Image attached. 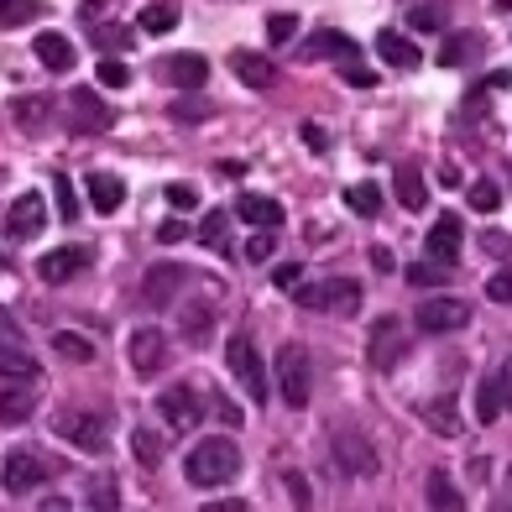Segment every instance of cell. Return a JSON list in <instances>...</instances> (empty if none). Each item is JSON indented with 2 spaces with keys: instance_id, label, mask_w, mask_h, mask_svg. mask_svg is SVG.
<instances>
[{
  "instance_id": "obj_1",
  "label": "cell",
  "mask_w": 512,
  "mask_h": 512,
  "mask_svg": "<svg viewBox=\"0 0 512 512\" xmlns=\"http://www.w3.org/2000/svg\"><path fill=\"white\" fill-rule=\"evenodd\" d=\"M183 476H189L194 486H230L241 476V450H236V439H225V434H209L199 439V445L189 450V460H183Z\"/></svg>"
},
{
  "instance_id": "obj_2",
  "label": "cell",
  "mask_w": 512,
  "mask_h": 512,
  "mask_svg": "<svg viewBox=\"0 0 512 512\" xmlns=\"http://www.w3.org/2000/svg\"><path fill=\"white\" fill-rule=\"evenodd\" d=\"M330 455H335V471H345V476H377V465H382V455H377V445L356 429V424H335L330 429Z\"/></svg>"
},
{
  "instance_id": "obj_3",
  "label": "cell",
  "mask_w": 512,
  "mask_h": 512,
  "mask_svg": "<svg viewBox=\"0 0 512 512\" xmlns=\"http://www.w3.org/2000/svg\"><path fill=\"white\" fill-rule=\"evenodd\" d=\"M272 382H277V392H283L288 408H304L309 403V351H304V345H283V351H277Z\"/></svg>"
},
{
  "instance_id": "obj_4",
  "label": "cell",
  "mask_w": 512,
  "mask_h": 512,
  "mask_svg": "<svg viewBox=\"0 0 512 512\" xmlns=\"http://www.w3.org/2000/svg\"><path fill=\"white\" fill-rule=\"evenodd\" d=\"M225 366H230V377L241 382L246 398H256V403L267 398V366H262V356H256L251 335H230V345H225Z\"/></svg>"
},
{
  "instance_id": "obj_5",
  "label": "cell",
  "mask_w": 512,
  "mask_h": 512,
  "mask_svg": "<svg viewBox=\"0 0 512 512\" xmlns=\"http://www.w3.org/2000/svg\"><path fill=\"white\" fill-rule=\"evenodd\" d=\"M298 304L304 309H335L340 319H356L361 314V283L356 277H330L319 288H298Z\"/></svg>"
},
{
  "instance_id": "obj_6",
  "label": "cell",
  "mask_w": 512,
  "mask_h": 512,
  "mask_svg": "<svg viewBox=\"0 0 512 512\" xmlns=\"http://www.w3.org/2000/svg\"><path fill=\"white\" fill-rule=\"evenodd\" d=\"M53 471H58L53 460H42V455H32V450H11L6 465H0V486H6L11 497H27V492H37V486L48 481Z\"/></svg>"
},
{
  "instance_id": "obj_7",
  "label": "cell",
  "mask_w": 512,
  "mask_h": 512,
  "mask_svg": "<svg viewBox=\"0 0 512 512\" xmlns=\"http://www.w3.org/2000/svg\"><path fill=\"white\" fill-rule=\"evenodd\" d=\"M413 319H418L424 335H450V330H465V324H471V309H465V298H424Z\"/></svg>"
},
{
  "instance_id": "obj_8",
  "label": "cell",
  "mask_w": 512,
  "mask_h": 512,
  "mask_svg": "<svg viewBox=\"0 0 512 512\" xmlns=\"http://www.w3.org/2000/svg\"><path fill=\"white\" fill-rule=\"evenodd\" d=\"M126 361H131V371H142V377H157L162 366H168V335L162 330H131V340H126Z\"/></svg>"
},
{
  "instance_id": "obj_9",
  "label": "cell",
  "mask_w": 512,
  "mask_h": 512,
  "mask_svg": "<svg viewBox=\"0 0 512 512\" xmlns=\"http://www.w3.org/2000/svg\"><path fill=\"white\" fill-rule=\"evenodd\" d=\"M58 434H63L74 450H84V455H105V424H100L95 413H84V408H68V413L58 418Z\"/></svg>"
},
{
  "instance_id": "obj_10",
  "label": "cell",
  "mask_w": 512,
  "mask_h": 512,
  "mask_svg": "<svg viewBox=\"0 0 512 512\" xmlns=\"http://www.w3.org/2000/svg\"><path fill=\"white\" fill-rule=\"evenodd\" d=\"M178 335L189 345L215 340V298H183L178 304Z\"/></svg>"
},
{
  "instance_id": "obj_11",
  "label": "cell",
  "mask_w": 512,
  "mask_h": 512,
  "mask_svg": "<svg viewBox=\"0 0 512 512\" xmlns=\"http://www.w3.org/2000/svg\"><path fill=\"white\" fill-rule=\"evenodd\" d=\"M460 241H465V225H460V215H439V220L429 225V236H424V251L434 256L439 267H455Z\"/></svg>"
},
{
  "instance_id": "obj_12",
  "label": "cell",
  "mask_w": 512,
  "mask_h": 512,
  "mask_svg": "<svg viewBox=\"0 0 512 512\" xmlns=\"http://www.w3.org/2000/svg\"><path fill=\"white\" fill-rule=\"evenodd\" d=\"M183 277H189V272H183L178 262H157L147 272V283H142V304L147 309H168L173 298H178V288H183Z\"/></svg>"
},
{
  "instance_id": "obj_13",
  "label": "cell",
  "mask_w": 512,
  "mask_h": 512,
  "mask_svg": "<svg viewBox=\"0 0 512 512\" xmlns=\"http://www.w3.org/2000/svg\"><path fill=\"white\" fill-rule=\"evenodd\" d=\"M95 256H89V246H58V251H48L37 262V272H42V283H68V277H79Z\"/></svg>"
},
{
  "instance_id": "obj_14",
  "label": "cell",
  "mask_w": 512,
  "mask_h": 512,
  "mask_svg": "<svg viewBox=\"0 0 512 512\" xmlns=\"http://www.w3.org/2000/svg\"><path fill=\"white\" fill-rule=\"evenodd\" d=\"M157 413L173 424V434H189L199 424V398H194V387H168L157 398Z\"/></svg>"
},
{
  "instance_id": "obj_15",
  "label": "cell",
  "mask_w": 512,
  "mask_h": 512,
  "mask_svg": "<svg viewBox=\"0 0 512 512\" xmlns=\"http://www.w3.org/2000/svg\"><path fill=\"white\" fill-rule=\"evenodd\" d=\"M37 63L48 68V74H74V63H79V53H74V42H68L63 32H42L37 42Z\"/></svg>"
},
{
  "instance_id": "obj_16",
  "label": "cell",
  "mask_w": 512,
  "mask_h": 512,
  "mask_svg": "<svg viewBox=\"0 0 512 512\" xmlns=\"http://www.w3.org/2000/svg\"><path fill=\"white\" fill-rule=\"evenodd\" d=\"M42 225H48V204H42V194H16V204H11V236L32 241Z\"/></svg>"
},
{
  "instance_id": "obj_17",
  "label": "cell",
  "mask_w": 512,
  "mask_h": 512,
  "mask_svg": "<svg viewBox=\"0 0 512 512\" xmlns=\"http://www.w3.org/2000/svg\"><path fill=\"white\" fill-rule=\"evenodd\" d=\"M507 408H512V387H507L502 377L476 382V424H497Z\"/></svg>"
},
{
  "instance_id": "obj_18",
  "label": "cell",
  "mask_w": 512,
  "mask_h": 512,
  "mask_svg": "<svg viewBox=\"0 0 512 512\" xmlns=\"http://www.w3.org/2000/svg\"><path fill=\"white\" fill-rule=\"evenodd\" d=\"M236 215L246 225H256V230H277V225H283V204L267 199V194H241L236 199Z\"/></svg>"
},
{
  "instance_id": "obj_19",
  "label": "cell",
  "mask_w": 512,
  "mask_h": 512,
  "mask_svg": "<svg viewBox=\"0 0 512 512\" xmlns=\"http://www.w3.org/2000/svg\"><path fill=\"white\" fill-rule=\"evenodd\" d=\"M168 79H173V89H183V95H199V89L209 84V63L199 53H178L168 63Z\"/></svg>"
},
{
  "instance_id": "obj_20",
  "label": "cell",
  "mask_w": 512,
  "mask_h": 512,
  "mask_svg": "<svg viewBox=\"0 0 512 512\" xmlns=\"http://www.w3.org/2000/svg\"><path fill=\"white\" fill-rule=\"evenodd\" d=\"M126 199V183L115 173H89V204H95V215H115Z\"/></svg>"
},
{
  "instance_id": "obj_21",
  "label": "cell",
  "mask_w": 512,
  "mask_h": 512,
  "mask_svg": "<svg viewBox=\"0 0 512 512\" xmlns=\"http://www.w3.org/2000/svg\"><path fill=\"white\" fill-rule=\"evenodd\" d=\"M110 121L115 115H110L105 100H95L89 89H74V131H105Z\"/></svg>"
},
{
  "instance_id": "obj_22",
  "label": "cell",
  "mask_w": 512,
  "mask_h": 512,
  "mask_svg": "<svg viewBox=\"0 0 512 512\" xmlns=\"http://www.w3.org/2000/svg\"><path fill=\"white\" fill-rule=\"evenodd\" d=\"M230 68H236V79L246 89H272L277 84V68L267 58H256V53H230Z\"/></svg>"
},
{
  "instance_id": "obj_23",
  "label": "cell",
  "mask_w": 512,
  "mask_h": 512,
  "mask_svg": "<svg viewBox=\"0 0 512 512\" xmlns=\"http://www.w3.org/2000/svg\"><path fill=\"white\" fill-rule=\"evenodd\" d=\"M424 492H429V507L434 512H465V497H460V486L450 481V471H429V481H424Z\"/></svg>"
},
{
  "instance_id": "obj_24",
  "label": "cell",
  "mask_w": 512,
  "mask_h": 512,
  "mask_svg": "<svg viewBox=\"0 0 512 512\" xmlns=\"http://www.w3.org/2000/svg\"><path fill=\"white\" fill-rule=\"evenodd\" d=\"M304 58H309V63H324V58H345V63H351V58H356V42L345 37V32H314L309 48H304Z\"/></svg>"
},
{
  "instance_id": "obj_25",
  "label": "cell",
  "mask_w": 512,
  "mask_h": 512,
  "mask_svg": "<svg viewBox=\"0 0 512 512\" xmlns=\"http://www.w3.org/2000/svg\"><path fill=\"white\" fill-rule=\"evenodd\" d=\"M392 189H398V204L413 209V215L429 204V183H424V173H418V168H398V173H392Z\"/></svg>"
},
{
  "instance_id": "obj_26",
  "label": "cell",
  "mask_w": 512,
  "mask_h": 512,
  "mask_svg": "<svg viewBox=\"0 0 512 512\" xmlns=\"http://www.w3.org/2000/svg\"><path fill=\"white\" fill-rule=\"evenodd\" d=\"M481 48H486V37H481V32H455V37H445V53H439V63H445V68L476 63Z\"/></svg>"
},
{
  "instance_id": "obj_27",
  "label": "cell",
  "mask_w": 512,
  "mask_h": 512,
  "mask_svg": "<svg viewBox=\"0 0 512 512\" xmlns=\"http://www.w3.org/2000/svg\"><path fill=\"white\" fill-rule=\"evenodd\" d=\"M377 53H382V63L403 68V74H408V68H418V58H424V53H418L403 32H382V37H377Z\"/></svg>"
},
{
  "instance_id": "obj_28",
  "label": "cell",
  "mask_w": 512,
  "mask_h": 512,
  "mask_svg": "<svg viewBox=\"0 0 512 512\" xmlns=\"http://www.w3.org/2000/svg\"><path fill=\"white\" fill-rule=\"evenodd\" d=\"M424 424H429L439 439H455V434H460V408H455V398H434V403H424Z\"/></svg>"
},
{
  "instance_id": "obj_29",
  "label": "cell",
  "mask_w": 512,
  "mask_h": 512,
  "mask_svg": "<svg viewBox=\"0 0 512 512\" xmlns=\"http://www.w3.org/2000/svg\"><path fill=\"white\" fill-rule=\"evenodd\" d=\"M84 497H89V512H121V486H115V476H110V471L89 476Z\"/></svg>"
},
{
  "instance_id": "obj_30",
  "label": "cell",
  "mask_w": 512,
  "mask_h": 512,
  "mask_svg": "<svg viewBox=\"0 0 512 512\" xmlns=\"http://www.w3.org/2000/svg\"><path fill=\"white\" fill-rule=\"evenodd\" d=\"M403 356V345H398V319H382L377 330H371V361L377 366H392Z\"/></svg>"
},
{
  "instance_id": "obj_31",
  "label": "cell",
  "mask_w": 512,
  "mask_h": 512,
  "mask_svg": "<svg viewBox=\"0 0 512 512\" xmlns=\"http://www.w3.org/2000/svg\"><path fill=\"white\" fill-rule=\"evenodd\" d=\"M131 455H136V465L157 471L162 455H168V445H162V434H157V429H131Z\"/></svg>"
},
{
  "instance_id": "obj_32",
  "label": "cell",
  "mask_w": 512,
  "mask_h": 512,
  "mask_svg": "<svg viewBox=\"0 0 512 512\" xmlns=\"http://www.w3.org/2000/svg\"><path fill=\"white\" fill-rule=\"evenodd\" d=\"M53 351L63 361H74V366H89V361H95V340H84L79 330H58L53 335Z\"/></svg>"
},
{
  "instance_id": "obj_33",
  "label": "cell",
  "mask_w": 512,
  "mask_h": 512,
  "mask_svg": "<svg viewBox=\"0 0 512 512\" xmlns=\"http://www.w3.org/2000/svg\"><path fill=\"white\" fill-rule=\"evenodd\" d=\"M48 11L42 0H0V27L6 32H16V27H32V21Z\"/></svg>"
},
{
  "instance_id": "obj_34",
  "label": "cell",
  "mask_w": 512,
  "mask_h": 512,
  "mask_svg": "<svg viewBox=\"0 0 512 512\" xmlns=\"http://www.w3.org/2000/svg\"><path fill=\"white\" fill-rule=\"evenodd\" d=\"M37 408V398L27 387H11V392H0V424H27Z\"/></svg>"
},
{
  "instance_id": "obj_35",
  "label": "cell",
  "mask_w": 512,
  "mask_h": 512,
  "mask_svg": "<svg viewBox=\"0 0 512 512\" xmlns=\"http://www.w3.org/2000/svg\"><path fill=\"white\" fill-rule=\"evenodd\" d=\"M345 204L371 220V215H382V189H377V183H351V189H345Z\"/></svg>"
},
{
  "instance_id": "obj_36",
  "label": "cell",
  "mask_w": 512,
  "mask_h": 512,
  "mask_svg": "<svg viewBox=\"0 0 512 512\" xmlns=\"http://www.w3.org/2000/svg\"><path fill=\"white\" fill-rule=\"evenodd\" d=\"M408 27L413 32H439L445 27V6H439V0H418V6H408Z\"/></svg>"
},
{
  "instance_id": "obj_37",
  "label": "cell",
  "mask_w": 512,
  "mask_h": 512,
  "mask_svg": "<svg viewBox=\"0 0 512 512\" xmlns=\"http://www.w3.org/2000/svg\"><path fill=\"white\" fill-rule=\"evenodd\" d=\"M0 377L11 382H37V361L27 351H0Z\"/></svg>"
},
{
  "instance_id": "obj_38",
  "label": "cell",
  "mask_w": 512,
  "mask_h": 512,
  "mask_svg": "<svg viewBox=\"0 0 512 512\" xmlns=\"http://www.w3.org/2000/svg\"><path fill=\"white\" fill-rule=\"evenodd\" d=\"M136 27H142V32H152V37L173 32V27H178V6H147L142 16H136Z\"/></svg>"
},
{
  "instance_id": "obj_39",
  "label": "cell",
  "mask_w": 512,
  "mask_h": 512,
  "mask_svg": "<svg viewBox=\"0 0 512 512\" xmlns=\"http://www.w3.org/2000/svg\"><path fill=\"white\" fill-rule=\"evenodd\" d=\"M11 115H16L21 131H42V126H48V100H16Z\"/></svg>"
},
{
  "instance_id": "obj_40",
  "label": "cell",
  "mask_w": 512,
  "mask_h": 512,
  "mask_svg": "<svg viewBox=\"0 0 512 512\" xmlns=\"http://www.w3.org/2000/svg\"><path fill=\"white\" fill-rule=\"evenodd\" d=\"M53 204H58V220H79V199H74V183H68V173H53Z\"/></svg>"
},
{
  "instance_id": "obj_41",
  "label": "cell",
  "mask_w": 512,
  "mask_h": 512,
  "mask_svg": "<svg viewBox=\"0 0 512 512\" xmlns=\"http://www.w3.org/2000/svg\"><path fill=\"white\" fill-rule=\"evenodd\" d=\"M408 283H413V288H439V283H450V267L418 262V267H408Z\"/></svg>"
},
{
  "instance_id": "obj_42",
  "label": "cell",
  "mask_w": 512,
  "mask_h": 512,
  "mask_svg": "<svg viewBox=\"0 0 512 512\" xmlns=\"http://www.w3.org/2000/svg\"><path fill=\"white\" fill-rule=\"evenodd\" d=\"M465 199H471V209H481V215H486V209H497V183L492 178H481V183H471V189H465Z\"/></svg>"
},
{
  "instance_id": "obj_43",
  "label": "cell",
  "mask_w": 512,
  "mask_h": 512,
  "mask_svg": "<svg viewBox=\"0 0 512 512\" xmlns=\"http://www.w3.org/2000/svg\"><path fill=\"white\" fill-rule=\"evenodd\" d=\"M225 236H230V215H209V220L199 225V241H204V246H225Z\"/></svg>"
},
{
  "instance_id": "obj_44",
  "label": "cell",
  "mask_w": 512,
  "mask_h": 512,
  "mask_svg": "<svg viewBox=\"0 0 512 512\" xmlns=\"http://www.w3.org/2000/svg\"><path fill=\"white\" fill-rule=\"evenodd\" d=\"M100 84H105V89H126V84H131V68L115 63V58H105V63H100Z\"/></svg>"
},
{
  "instance_id": "obj_45",
  "label": "cell",
  "mask_w": 512,
  "mask_h": 512,
  "mask_svg": "<svg viewBox=\"0 0 512 512\" xmlns=\"http://www.w3.org/2000/svg\"><path fill=\"white\" fill-rule=\"evenodd\" d=\"M241 256H246L251 267H256V262H267V256H272V230H256V236L246 241V251H241Z\"/></svg>"
},
{
  "instance_id": "obj_46",
  "label": "cell",
  "mask_w": 512,
  "mask_h": 512,
  "mask_svg": "<svg viewBox=\"0 0 512 512\" xmlns=\"http://www.w3.org/2000/svg\"><path fill=\"white\" fill-rule=\"evenodd\" d=\"M486 298H492V304H512V272H492V283H486Z\"/></svg>"
},
{
  "instance_id": "obj_47",
  "label": "cell",
  "mask_w": 512,
  "mask_h": 512,
  "mask_svg": "<svg viewBox=\"0 0 512 512\" xmlns=\"http://www.w3.org/2000/svg\"><path fill=\"white\" fill-rule=\"evenodd\" d=\"M168 204L173 209H194L199 204V189H194V183H168Z\"/></svg>"
},
{
  "instance_id": "obj_48",
  "label": "cell",
  "mask_w": 512,
  "mask_h": 512,
  "mask_svg": "<svg viewBox=\"0 0 512 512\" xmlns=\"http://www.w3.org/2000/svg\"><path fill=\"white\" fill-rule=\"evenodd\" d=\"M0 351H21V330L6 309H0Z\"/></svg>"
},
{
  "instance_id": "obj_49",
  "label": "cell",
  "mask_w": 512,
  "mask_h": 512,
  "mask_svg": "<svg viewBox=\"0 0 512 512\" xmlns=\"http://www.w3.org/2000/svg\"><path fill=\"white\" fill-rule=\"evenodd\" d=\"M293 32H298V16H272V21H267V37H272V42H288Z\"/></svg>"
},
{
  "instance_id": "obj_50",
  "label": "cell",
  "mask_w": 512,
  "mask_h": 512,
  "mask_svg": "<svg viewBox=\"0 0 512 512\" xmlns=\"http://www.w3.org/2000/svg\"><path fill=\"white\" fill-rule=\"evenodd\" d=\"M183 236H189V225H183V220H162V225H157V241H162V246H178Z\"/></svg>"
},
{
  "instance_id": "obj_51",
  "label": "cell",
  "mask_w": 512,
  "mask_h": 512,
  "mask_svg": "<svg viewBox=\"0 0 512 512\" xmlns=\"http://www.w3.org/2000/svg\"><path fill=\"white\" fill-rule=\"evenodd\" d=\"M272 283H277V288H304V272H298L293 262H283V267L272 272Z\"/></svg>"
},
{
  "instance_id": "obj_52",
  "label": "cell",
  "mask_w": 512,
  "mask_h": 512,
  "mask_svg": "<svg viewBox=\"0 0 512 512\" xmlns=\"http://www.w3.org/2000/svg\"><path fill=\"white\" fill-rule=\"evenodd\" d=\"M209 408H215V413L225 418V424H241V408H236V403H230V398H225V392H215V398H209Z\"/></svg>"
},
{
  "instance_id": "obj_53",
  "label": "cell",
  "mask_w": 512,
  "mask_h": 512,
  "mask_svg": "<svg viewBox=\"0 0 512 512\" xmlns=\"http://www.w3.org/2000/svg\"><path fill=\"white\" fill-rule=\"evenodd\" d=\"M173 115H178V121H204L209 105L204 100H183V105H173Z\"/></svg>"
},
{
  "instance_id": "obj_54",
  "label": "cell",
  "mask_w": 512,
  "mask_h": 512,
  "mask_svg": "<svg viewBox=\"0 0 512 512\" xmlns=\"http://www.w3.org/2000/svg\"><path fill=\"white\" fill-rule=\"evenodd\" d=\"M481 246L492 251V256H502V251L512 256V246H507V236H502V230H486V236H481Z\"/></svg>"
},
{
  "instance_id": "obj_55",
  "label": "cell",
  "mask_w": 512,
  "mask_h": 512,
  "mask_svg": "<svg viewBox=\"0 0 512 512\" xmlns=\"http://www.w3.org/2000/svg\"><path fill=\"white\" fill-rule=\"evenodd\" d=\"M371 267H377V272H398V256H392L387 246H377V251H371Z\"/></svg>"
},
{
  "instance_id": "obj_56",
  "label": "cell",
  "mask_w": 512,
  "mask_h": 512,
  "mask_svg": "<svg viewBox=\"0 0 512 512\" xmlns=\"http://www.w3.org/2000/svg\"><path fill=\"white\" fill-rule=\"evenodd\" d=\"M345 79H351L356 89H371V74H366V68H361V63H345Z\"/></svg>"
},
{
  "instance_id": "obj_57",
  "label": "cell",
  "mask_w": 512,
  "mask_h": 512,
  "mask_svg": "<svg viewBox=\"0 0 512 512\" xmlns=\"http://www.w3.org/2000/svg\"><path fill=\"white\" fill-rule=\"evenodd\" d=\"M204 512H251V507H246L241 497H225V502H209Z\"/></svg>"
},
{
  "instance_id": "obj_58",
  "label": "cell",
  "mask_w": 512,
  "mask_h": 512,
  "mask_svg": "<svg viewBox=\"0 0 512 512\" xmlns=\"http://www.w3.org/2000/svg\"><path fill=\"white\" fill-rule=\"evenodd\" d=\"M100 42H105V48H121V42H126V27H105Z\"/></svg>"
},
{
  "instance_id": "obj_59",
  "label": "cell",
  "mask_w": 512,
  "mask_h": 512,
  "mask_svg": "<svg viewBox=\"0 0 512 512\" xmlns=\"http://www.w3.org/2000/svg\"><path fill=\"white\" fill-rule=\"evenodd\" d=\"M288 492H293V502H309V481H304V476H293V481H288Z\"/></svg>"
},
{
  "instance_id": "obj_60",
  "label": "cell",
  "mask_w": 512,
  "mask_h": 512,
  "mask_svg": "<svg viewBox=\"0 0 512 512\" xmlns=\"http://www.w3.org/2000/svg\"><path fill=\"white\" fill-rule=\"evenodd\" d=\"M304 142H309L314 152H324V126H304Z\"/></svg>"
},
{
  "instance_id": "obj_61",
  "label": "cell",
  "mask_w": 512,
  "mask_h": 512,
  "mask_svg": "<svg viewBox=\"0 0 512 512\" xmlns=\"http://www.w3.org/2000/svg\"><path fill=\"white\" fill-rule=\"evenodd\" d=\"M42 512H74V502H63V497H48V502H42Z\"/></svg>"
},
{
  "instance_id": "obj_62",
  "label": "cell",
  "mask_w": 512,
  "mask_h": 512,
  "mask_svg": "<svg viewBox=\"0 0 512 512\" xmlns=\"http://www.w3.org/2000/svg\"><path fill=\"white\" fill-rule=\"evenodd\" d=\"M497 377H502V382H507V387H512V356H507V366H502V371H497Z\"/></svg>"
},
{
  "instance_id": "obj_63",
  "label": "cell",
  "mask_w": 512,
  "mask_h": 512,
  "mask_svg": "<svg viewBox=\"0 0 512 512\" xmlns=\"http://www.w3.org/2000/svg\"><path fill=\"white\" fill-rule=\"evenodd\" d=\"M492 6H497V11H507V6H512V0H492Z\"/></svg>"
},
{
  "instance_id": "obj_64",
  "label": "cell",
  "mask_w": 512,
  "mask_h": 512,
  "mask_svg": "<svg viewBox=\"0 0 512 512\" xmlns=\"http://www.w3.org/2000/svg\"><path fill=\"white\" fill-rule=\"evenodd\" d=\"M507 492H512V471H507Z\"/></svg>"
}]
</instances>
